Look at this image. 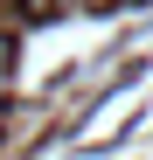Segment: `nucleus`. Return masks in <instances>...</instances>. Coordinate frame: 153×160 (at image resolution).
Returning a JSON list of instances; mask_svg holds the SVG:
<instances>
[{
	"mask_svg": "<svg viewBox=\"0 0 153 160\" xmlns=\"http://www.w3.org/2000/svg\"><path fill=\"white\" fill-rule=\"evenodd\" d=\"M7 84H14V42L0 35V91H7Z\"/></svg>",
	"mask_w": 153,
	"mask_h": 160,
	"instance_id": "f257e3e1",
	"label": "nucleus"
},
{
	"mask_svg": "<svg viewBox=\"0 0 153 160\" xmlns=\"http://www.w3.org/2000/svg\"><path fill=\"white\" fill-rule=\"evenodd\" d=\"M49 7H56V0H28V14H49Z\"/></svg>",
	"mask_w": 153,
	"mask_h": 160,
	"instance_id": "f03ea898",
	"label": "nucleus"
}]
</instances>
